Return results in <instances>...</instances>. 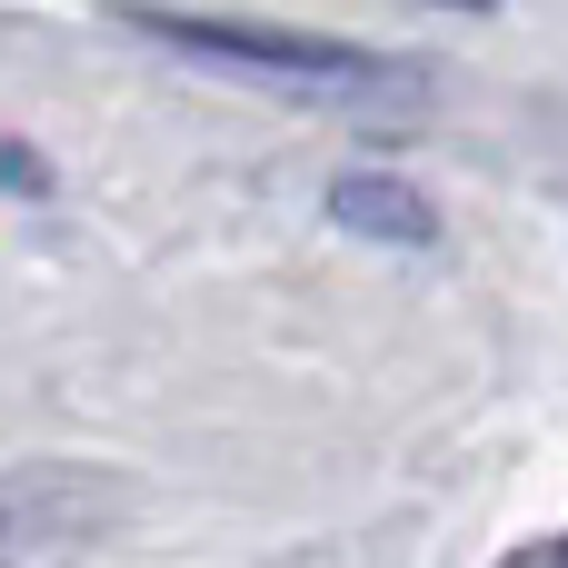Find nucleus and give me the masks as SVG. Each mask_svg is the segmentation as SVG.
Listing matches in <instances>:
<instances>
[{
  "label": "nucleus",
  "instance_id": "nucleus-1",
  "mask_svg": "<svg viewBox=\"0 0 568 568\" xmlns=\"http://www.w3.org/2000/svg\"><path fill=\"white\" fill-rule=\"evenodd\" d=\"M130 30L230 60V70H270V80H329V90H429L409 60L349 50V40H310V30H250V20H180V10H130Z\"/></svg>",
  "mask_w": 568,
  "mask_h": 568
},
{
  "label": "nucleus",
  "instance_id": "nucleus-2",
  "mask_svg": "<svg viewBox=\"0 0 568 568\" xmlns=\"http://www.w3.org/2000/svg\"><path fill=\"white\" fill-rule=\"evenodd\" d=\"M329 220L359 230V240H389V250H429V240H439V210H429L409 180H389V170H349V180L329 190Z\"/></svg>",
  "mask_w": 568,
  "mask_h": 568
},
{
  "label": "nucleus",
  "instance_id": "nucleus-3",
  "mask_svg": "<svg viewBox=\"0 0 568 568\" xmlns=\"http://www.w3.org/2000/svg\"><path fill=\"white\" fill-rule=\"evenodd\" d=\"M0 190H10V200H50V160L20 150V140H0Z\"/></svg>",
  "mask_w": 568,
  "mask_h": 568
}]
</instances>
